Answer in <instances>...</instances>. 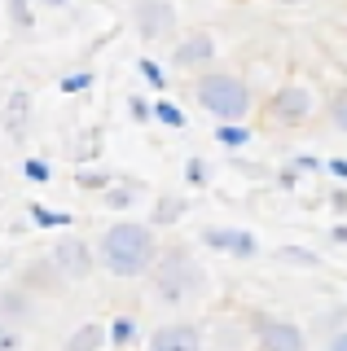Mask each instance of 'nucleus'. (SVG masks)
<instances>
[{
	"label": "nucleus",
	"instance_id": "f257e3e1",
	"mask_svg": "<svg viewBox=\"0 0 347 351\" xmlns=\"http://www.w3.org/2000/svg\"><path fill=\"white\" fill-rule=\"evenodd\" d=\"M167 241H158V228L149 219H115V224L101 228L97 237V259L110 277H123V281H136V277H149L154 263L163 255Z\"/></svg>",
	"mask_w": 347,
	"mask_h": 351
},
{
	"label": "nucleus",
	"instance_id": "f03ea898",
	"mask_svg": "<svg viewBox=\"0 0 347 351\" xmlns=\"http://www.w3.org/2000/svg\"><path fill=\"white\" fill-rule=\"evenodd\" d=\"M149 285H154V299L163 307H185L207 290V268L189 241H167L154 272H149Z\"/></svg>",
	"mask_w": 347,
	"mask_h": 351
},
{
	"label": "nucleus",
	"instance_id": "7ed1b4c3",
	"mask_svg": "<svg viewBox=\"0 0 347 351\" xmlns=\"http://www.w3.org/2000/svg\"><path fill=\"white\" fill-rule=\"evenodd\" d=\"M193 101H198L215 123H246L251 110H259L264 101H255V88L242 80L237 71H202L193 75Z\"/></svg>",
	"mask_w": 347,
	"mask_h": 351
},
{
	"label": "nucleus",
	"instance_id": "20e7f679",
	"mask_svg": "<svg viewBox=\"0 0 347 351\" xmlns=\"http://www.w3.org/2000/svg\"><path fill=\"white\" fill-rule=\"evenodd\" d=\"M317 93H312L303 80H286L277 84L273 93L264 97V106H259V114H264L268 128L277 132H295V128H308L312 119H317Z\"/></svg>",
	"mask_w": 347,
	"mask_h": 351
},
{
	"label": "nucleus",
	"instance_id": "39448f33",
	"mask_svg": "<svg viewBox=\"0 0 347 351\" xmlns=\"http://www.w3.org/2000/svg\"><path fill=\"white\" fill-rule=\"evenodd\" d=\"M246 321H251V334H255V351H308V334H303V325L290 321V316L251 307Z\"/></svg>",
	"mask_w": 347,
	"mask_h": 351
},
{
	"label": "nucleus",
	"instance_id": "423d86ee",
	"mask_svg": "<svg viewBox=\"0 0 347 351\" xmlns=\"http://www.w3.org/2000/svg\"><path fill=\"white\" fill-rule=\"evenodd\" d=\"M128 22L145 44H163V40H180V9L171 0H132Z\"/></svg>",
	"mask_w": 347,
	"mask_h": 351
},
{
	"label": "nucleus",
	"instance_id": "0eeeda50",
	"mask_svg": "<svg viewBox=\"0 0 347 351\" xmlns=\"http://www.w3.org/2000/svg\"><path fill=\"white\" fill-rule=\"evenodd\" d=\"M215 58H220V40L207 27L180 31V40H171V71H215Z\"/></svg>",
	"mask_w": 347,
	"mask_h": 351
},
{
	"label": "nucleus",
	"instance_id": "6e6552de",
	"mask_svg": "<svg viewBox=\"0 0 347 351\" xmlns=\"http://www.w3.org/2000/svg\"><path fill=\"white\" fill-rule=\"evenodd\" d=\"M53 259H58V268L67 272V281H88L97 268H101V259H97V241H84L80 233H67L53 241L49 250Z\"/></svg>",
	"mask_w": 347,
	"mask_h": 351
},
{
	"label": "nucleus",
	"instance_id": "1a4fd4ad",
	"mask_svg": "<svg viewBox=\"0 0 347 351\" xmlns=\"http://www.w3.org/2000/svg\"><path fill=\"white\" fill-rule=\"evenodd\" d=\"M198 241L215 255H229V259H255L259 255V237L251 228H237V224H207L198 233Z\"/></svg>",
	"mask_w": 347,
	"mask_h": 351
},
{
	"label": "nucleus",
	"instance_id": "9d476101",
	"mask_svg": "<svg viewBox=\"0 0 347 351\" xmlns=\"http://www.w3.org/2000/svg\"><path fill=\"white\" fill-rule=\"evenodd\" d=\"M145 351H207V329L193 321H163L149 329Z\"/></svg>",
	"mask_w": 347,
	"mask_h": 351
},
{
	"label": "nucleus",
	"instance_id": "9b49d317",
	"mask_svg": "<svg viewBox=\"0 0 347 351\" xmlns=\"http://www.w3.org/2000/svg\"><path fill=\"white\" fill-rule=\"evenodd\" d=\"M18 285L31 290L36 299H40V294H62V290H67V272L58 268L53 255H36V259H27L23 268H18Z\"/></svg>",
	"mask_w": 347,
	"mask_h": 351
},
{
	"label": "nucleus",
	"instance_id": "f8f14e48",
	"mask_svg": "<svg viewBox=\"0 0 347 351\" xmlns=\"http://www.w3.org/2000/svg\"><path fill=\"white\" fill-rule=\"evenodd\" d=\"M246 347H255L246 312L242 316H215L207 325V351H246Z\"/></svg>",
	"mask_w": 347,
	"mask_h": 351
},
{
	"label": "nucleus",
	"instance_id": "ddd939ff",
	"mask_svg": "<svg viewBox=\"0 0 347 351\" xmlns=\"http://www.w3.org/2000/svg\"><path fill=\"white\" fill-rule=\"evenodd\" d=\"M31 316H36V294L23 290L18 281H9L5 290H0V321L5 325H27Z\"/></svg>",
	"mask_w": 347,
	"mask_h": 351
},
{
	"label": "nucleus",
	"instance_id": "4468645a",
	"mask_svg": "<svg viewBox=\"0 0 347 351\" xmlns=\"http://www.w3.org/2000/svg\"><path fill=\"white\" fill-rule=\"evenodd\" d=\"M27 128H31V93L27 88H14L9 101H5V136L14 141V145H23Z\"/></svg>",
	"mask_w": 347,
	"mask_h": 351
},
{
	"label": "nucleus",
	"instance_id": "2eb2a0df",
	"mask_svg": "<svg viewBox=\"0 0 347 351\" xmlns=\"http://www.w3.org/2000/svg\"><path fill=\"white\" fill-rule=\"evenodd\" d=\"M110 347V329L101 321H84L80 329H71V338L62 343V351H106Z\"/></svg>",
	"mask_w": 347,
	"mask_h": 351
},
{
	"label": "nucleus",
	"instance_id": "dca6fc26",
	"mask_svg": "<svg viewBox=\"0 0 347 351\" xmlns=\"http://www.w3.org/2000/svg\"><path fill=\"white\" fill-rule=\"evenodd\" d=\"M185 215H189V197H180V193H158V197H154V211H149V224H154V228H171V224H180Z\"/></svg>",
	"mask_w": 347,
	"mask_h": 351
},
{
	"label": "nucleus",
	"instance_id": "f3484780",
	"mask_svg": "<svg viewBox=\"0 0 347 351\" xmlns=\"http://www.w3.org/2000/svg\"><path fill=\"white\" fill-rule=\"evenodd\" d=\"M106 329H110V351H132L141 343V321L132 312H115L106 321Z\"/></svg>",
	"mask_w": 347,
	"mask_h": 351
},
{
	"label": "nucleus",
	"instance_id": "a211bd4d",
	"mask_svg": "<svg viewBox=\"0 0 347 351\" xmlns=\"http://www.w3.org/2000/svg\"><path fill=\"white\" fill-rule=\"evenodd\" d=\"M136 202H141V184L132 180V176H119L110 189L101 193V206H106V211H132Z\"/></svg>",
	"mask_w": 347,
	"mask_h": 351
},
{
	"label": "nucleus",
	"instance_id": "6ab92c4d",
	"mask_svg": "<svg viewBox=\"0 0 347 351\" xmlns=\"http://www.w3.org/2000/svg\"><path fill=\"white\" fill-rule=\"evenodd\" d=\"M27 215H31V224H36V228H49V233H67V228H75V215L71 211H58V206H49V202H31Z\"/></svg>",
	"mask_w": 347,
	"mask_h": 351
},
{
	"label": "nucleus",
	"instance_id": "aec40b11",
	"mask_svg": "<svg viewBox=\"0 0 347 351\" xmlns=\"http://www.w3.org/2000/svg\"><path fill=\"white\" fill-rule=\"evenodd\" d=\"M211 136L220 141V149L242 154V149L255 141V132H251V123H215V128H211Z\"/></svg>",
	"mask_w": 347,
	"mask_h": 351
},
{
	"label": "nucleus",
	"instance_id": "412c9836",
	"mask_svg": "<svg viewBox=\"0 0 347 351\" xmlns=\"http://www.w3.org/2000/svg\"><path fill=\"white\" fill-rule=\"evenodd\" d=\"M119 176L110 167H101V162H88V167H75V184H80L84 193H106Z\"/></svg>",
	"mask_w": 347,
	"mask_h": 351
},
{
	"label": "nucleus",
	"instance_id": "4be33fe9",
	"mask_svg": "<svg viewBox=\"0 0 347 351\" xmlns=\"http://www.w3.org/2000/svg\"><path fill=\"white\" fill-rule=\"evenodd\" d=\"M5 18L18 36H27V31L36 27V0H5Z\"/></svg>",
	"mask_w": 347,
	"mask_h": 351
},
{
	"label": "nucleus",
	"instance_id": "5701e85b",
	"mask_svg": "<svg viewBox=\"0 0 347 351\" xmlns=\"http://www.w3.org/2000/svg\"><path fill=\"white\" fill-rule=\"evenodd\" d=\"M273 259H277V263H295V268H321V255H317V250L295 246V241H290V246H277Z\"/></svg>",
	"mask_w": 347,
	"mask_h": 351
},
{
	"label": "nucleus",
	"instance_id": "b1692460",
	"mask_svg": "<svg viewBox=\"0 0 347 351\" xmlns=\"http://www.w3.org/2000/svg\"><path fill=\"white\" fill-rule=\"evenodd\" d=\"M154 123L167 128V132H180V128H185V110L171 101V97H158V101H154Z\"/></svg>",
	"mask_w": 347,
	"mask_h": 351
},
{
	"label": "nucleus",
	"instance_id": "393cba45",
	"mask_svg": "<svg viewBox=\"0 0 347 351\" xmlns=\"http://www.w3.org/2000/svg\"><path fill=\"white\" fill-rule=\"evenodd\" d=\"M325 119H330V123L334 128H339V132H347V84H339V88H334V93L330 97H325Z\"/></svg>",
	"mask_w": 347,
	"mask_h": 351
},
{
	"label": "nucleus",
	"instance_id": "a878e982",
	"mask_svg": "<svg viewBox=\"0 0 347 351\" xmlns=\"http://www.w3.org/2000/svg\"><path fill=\"white\" fill-rule=\"evenodd\" d=\"M185 184H189V189H207V184H211V162L198 158V154H189V158H185Z\"/></svg>",
	"mask_w": 347,
	"mask_h": 351
},
{
	"label": "nucleus",
	"instance_id": "bb28decb",
	"mask_svg": "<svg viewBox=\"0 0 347 351\" xmlns=\"http://www.w3.org/2000/svg\"><path fill=\"white\" fill-rule=\"evenodd\" d=\"M93 80H97L93 71H71V75H62V80H58V88L67 97H80V93H88V88H93Z\"/></svg>",
	"mask_w": 347,
	"mask_h": 351
},
{
	"label": "nucleus",
	"instance_id": "cd10ccee",
	"mask_svg": "<svg viewBox=\"0 0 347 351\" xmlns=\"http://www.w3.org/2000/svg\"><path fill=\"white\" fill-rule=\"evenodd\" d=\"M136 75H141L149 88H158V93L167 88V71H163V62H154V58H141V62H136Z\"/></svg>",
	"mask_w": 347,
	"mask_h": 351
},
{
	"label": "nucleus",
	"instance_id": "c85d7f7f",
	"mask_svg": "<svg viewBox=\"0 0 347 351\" xmlns=\"http://www.w3.org/2000/svg\"><path fill=\"white\" fill-rule=\"evenodd\" d=\"M128 119H132V123H154V101H149L145 93H132L128 97Z\"/></svg>",
	"mask_w": 347,
	"mask_h": 351
},
{
	"label": "nucleus",
	"instance_id": "c756f323",
	"mask_svg": "<svg viewBox=\"0 0 347 351\" xmlns=\"http://www.w3.org/2000/svg\"><path fill=\"white\" fill-rule=\"evenodd\" d=\"M75 167H88V162H97V132L88 128V132H80V145H75Z\"/></svg>",
	"mask_w": 347,
	"mask_h": 351
},
{
	"label": "nucleus",
	"instance_id": "7c9ffc66",
	"mask_svg": "<svg viewBox=\"0 0 347 351\" xmlns=\"http://www.w3.org/2000/svg\"><path fill=\"white\" fill-rule=\"evenodd\" d=\"M23 176H27L31 184H49V180H53V162H49V158H36V154H31V158L23 162Z\"/></svg>",
	"mask_w": 347,
	"mask_h": 351
},
{
	"label": "nucleus",
	"instance_id": "2f4dec72",
	"mask_svg": "<svg viewBox=\"0 0 347 351\" xmlns=\"http://www.w3.org/2000/svg\"><path fill=\"white\" fill-rule=\"evenodd\" d=\"M321 325L330 329V338H334V334H343V329H347V303L330 307V312H325V321H321Z\"/></svg>",
	"mask_w": 347,
	"mask_h": 351
},
{
	"label": "nucleus",
	"instance_id": "473e14b6",
	"mask_svg": "<svg viewBox=\"0 0 347 351\" xmlns=\"http://www.w3.org/2000/svg\"><path fill=\"white\" fill-rule=\"evenodd\" d=\"M273 180H277V189H299V167H295V162H286V167H277L273 171Z\"/></svg>",
	"mask_w": 347,
	"mask_h": 351
},
{
	"label": "nucleus",
	"instance_id": "72a5a7b5",
	"mask_svg": "<svg viewBox=\"0 0 347 351\" xmlns=\"http://www.w3.org/2000/svg\"><path fill=\"white\" fill-rule=\"evenodd\" d=\"M23 347V338H18V325H5L0 321V351H18Z\"/></svg>",
	"mask_w": 347,
	"mask_h": 351
},
{
	"label": "nucleus",
	"instance_id": "f704fd0d",
	"mask_svg": "<svg viewBox=\"0 0 347 351\" xmlns=\"http://www.w3.org/2000/svg\"><path fill=\"white\" fill-rule=\"evenodd\" d=\"M290 162H295L299 171H317V176L325 171V158H317V154H295V158H290Z\"/></svg>",
	"mask_w": 347,
	"mask_h": 351
},
{
	"label": "nucleus",
	"instance_id": "c9c22d12",
	"mask_svg": "<svg viewBox=\"0 0 347 351\" xmlns=\"http://www.w3.org/2000/svg\"><path fill=\"white\" fill-rule=\"evenodd\" d=\"M325 171H330L339 184H347V158H325Z\"/></svg>",
	"mask_w": 347,
	"mask_h": 351
},
{
	"label": "nucleus",
	"instance_id": "e433bc0d",
	"mask_svg": "<svg viewBox=\"0 0 347 351\" xmlns=\"http://www.w3.org/2000/svg\"><path fill=\"white\" fill-rule=\"evenodd\" d=\"M330 206H334L339 215H347V189H334V193H330Z\"/></svg>",
	"mask_w": 347,
	"mask_h": 351
},
{
	"label": "nucleus",
	"instance_id": "4c0bfd02",
	"mask_svg": "<svg viewBox=\"0 0 347 351\" xmlns=\"http://www.w3.org/2000/svg\"><path fill=\"white\" fill-rule=\"evenodd\" d=\"M325 351H347V329L334 334V338H325Z\"/></svg>",
	"mask_w": 347,
	"mask_h": 351
},
{
	"label": "nucleus",
	"instance_id": "58836bf2",
	"mask_svg": "<svg viewBox=\"0 0 347 351\" xmlns=\"http://www.w3.org/2000/svg\"><path fill=\"white\" fill-rule=\"evenodd\" d=\"M330 241H334V246H347V224H334L330 228Z\"/></svg>",
	"mask_w": 347,
	"mask_h": 351
},
{
	"label": "nucleus",
	"instance_id": "ea45409f",
	"mask_svg": "<svg viewBox=\"0 0 347 351\" xmlns=\"http://www.w3.org/2000/svg\"><path fill=\"white\" fill-rule=\"evenodd\" d=\"M36 5H45V9H67L71 0H36Z\"/></svg>",
	"mask_w": 347,
	"mask_h": 351
},
{
	"label": "nucleus",
	"instance_id": "a19ab883",
	"mask_svg": "<svg viewBox=\"0 0 347 351\" xmlns=\"http://www.w3.org/2000/svg\"><path fill=\"white\" fill-rule=\"evenodd\" d=\"M281 5H303V0H281Z\"/></svg>",
	"mask_w": 347,
	"mask_h": 351
},
{
	"label": "nucleus",
	"instance_id": "79ce46f5",
	"mask_svg": "<svg viewBox=\"0 0 347 351\" xmlns=\"http://www.w3.org/2000/svg\"><path fill=\"white\" fill-rule=\"evenodd\" d=\"M339 18H343V22H347V14H339Z\"/></svg>",
	"mask_w": 347,
	"mask_h": 351
}]
</instances>
